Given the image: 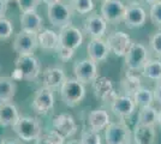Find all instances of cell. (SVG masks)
I'll return each instance as SVG.
<instances>
[{
  "mask_svg": "<svg viewBox=\"0 0 161 144\" xmlns=\"http://www.w3.org/2000/svg\"><path fill=\"white\" fill-rule=\"evenodd\" d=\"M41 73V64L34 55H18L14 61V71L12 78L14 81L25 79L34 81Z\"/></svg>",
  "mask_w": 161,
  "mask_h": 144,
  "instance_id": "6da1fadb",
  "label": "cell"
},
{
  "mask_svg": "<svg viewBox=\"0 0 161 144\" xmlns=\"http://www.w3.org/2000/svg\"><path fill=\"white\" fill-rule=\"evenodd\" d=\"M60 97L67 107L78 106L86 97V87L76 78H67L60 85Z\"/></svg>",
  "mask_w": 161,
  "mask_h": 144,
  "instance_id": "7a4b0ae2",
  "label": "cell"
},
{
  "mask_svg": "<svg viewBox=\"0 0 161 144\" xmlns=\"http://www.w3.org/2000/svg\"><path fill=\"white\" fill-rule=\"evenodd\" d=\"M12 129L18 138L24 142H33L42 135L40 121L33 117H19Z\"/></svg>",
  "mask_w": 161,
  "mask_h": 144,
  "instance_id": "3957f363",
  "label": "cell"
},
{
  "mask_svg": "<svg viewBox=\"0 0 161 144\" xmlns=\"http://www.w3.org/2000/svg\"><path fill=\"white\" fill-rule=\"evenodd\" d=\"M48 19L53 27L63 28L71 24L72 19V8L65 4L63 0H58L47 7Z\"/></svg>",
  "mask_w": 161,
  "mask_h": 144,
  "instance_id": "277c9868",
  "label": "cell"
},
{
  "mask_svg": "<svg viewBox=\"0 0 161 144\" xmlns=\"http://www.w3.org/2000/svg\"><path fill=\"white\" fill-rule=\"evenodd\" d=\"M105 142L106 144H131L132 131L123 121L111 123L105 129Z\"/></svg>",
  "mask_w": 161,
  "mask_h": 144,
  "instance_id": "5b68a950",
  "label": "cell"
},
{
  "mask_svg": "<svg viewBox=\"0 0 161 144\" xmlns=\"http://www.w3.org/2000/svg\"><path fill=\"white\" fill-rule=\"evenodd\" d=\"M124 58L129 71L138 72L142 70L143 65L149 60V51L144 45L140 42H132L131 47Z\"/></svg>",
  "mask_w": 161,
  "mask_h": 144,
  "instance_id": "8992f818",
  "label": "cell"
},
{
  "mask_svg": "<svg viewBox=\"0 0 161 144\" xmlns=\"http://www.w3.org/2000/svg\"><path fill=\"white\" fill-rule=\"evenodd\" d=\"M132 42L134 41L131 40L130 35L121 30H115L113 33H111L106 39V43L109 48V52L113 53L115 56H120V58L125 56Z\"/></svg>",
  "mask_w": 161,
  "mask_h": 144,
  "instance_id": "52a82bcc",
  "label": "cell"
},
{
  "mask_svg": "<svg viewBox=\"0 0 161 144\" xmlns=\"http://www.w3.org/2000/svg\"><path fill=\"white\" fill-rule=\"evenodd\" d=\"M12 47L18 55H33L39 47L37 34L20 30L14 37Z\"/></svg>",
  "mask_w": 161,
  "mask_h": 144,
  "instance_id": "ba28073f",
  "label": "cell"
},
{
  "mask_svg": "<svg viewBox=\"0 0 161 144\" xmlns=\"http://www.w3.org/2000/svg\"><path fill=\"white\" fill-rule=\"evenodd\" d=\"M147 22V12L140 3H129L125 8L123 23L129 29H140Z\"/></svg>",
  "mask_w": 161,
  "mask_h": 144,
  "instance_id": "9c48e42d",
  "label": "cell"
},
{
  "mask_svg": "<svg viewBox=\"0 0 161 144\" xmlns=\"http://www.w3.org/2000/svg\"><path fill=\"white\" fill-rule=\"evenodd\" d=\"M126 5L121 0H103L101 5V17L107 23H120L124 19Z\"/></svg>",
  "mask_w": 161,
  "mask_h": 144,
  "instance_id": "30bf717a",
  "label": "cell"
},
{
  "mask_svg": "<svg viewBox=\"0 0 161 144\" xmlns=\"http://www.w3.org/2000/svg\"><path fill=\"white\" fill-rule=\"evenodd\" d=\"M74 75L75 78L83 84L93 83L95 78L99 76L97 64L90 60L89 58L77 60L74 65Z\"/></svg>",
  "mask_w": 161,
  "mask_h": 144,
  "instance_id": "8fae6325",
  "label": "cell"
},
{
  "mask_svg": "<svg viewBox=\"0 0 161 144\" xmlns=\"http://www.w3.org/2000/svg\"><path fill=\"white\" fill-rule=\"evenodd\" d=\"M52 125H53V130L57 131L65 139L75 136L78 130L75 118L69 113H61V114L55 115L53 118Z\"/></svg>",
  "mask_w": 161,
  "mask_h": 144,
  "instance_id": "7c38bea8",
  "label": "cell"
},
{
  "mask_svg": "<svg viewBox=\"0 0 161 144\" xmlns=\"http://www.w3.org/2000/svg\"><path fill=\"white\" fill-rule=\"evenodd\" d=\"M58 36H59V46L70 48L74 51L80 48L83 43V33L72 24L61 28Z\"/></svg>",
  "mask_w": 161,
  "mask_h": 144,
  "instance_id": "4fadbf2b",
  "label": "cell"
},
{
  "mask_svg": "<svg viewBox=\"0 0 161 144\" xmlns=\"http://www.w3.org/2000/svg\"><path fill=\"white\" fill-rule=\"evenodd\" d=\"M92 84H93L95 96L97 99L102 100V101L112 102L114 99L118 96V93H117V90L114 88V84L112 82V79H109L108 77L97 76Z\"/></svg>",
  "mask_w": 161,
  "mask_h": 144,
  "instance_id": "5bb4252c",
  "label": "cell"
},
{
  "mask_svg": "<svg viewBox=\"0 0 161 144\" xmlns=\"http://www.w3.org/2000/svg\"><path fill=\"white\" fill-rule=\"evenodd\" d=\"M136 104L134 102L132 96L129 95H118L111 102V109L115 117L120 119H128L136 110Z\"/></svg>",
  "mask_w": 161,
  "mask_h": 144,
  "instance_id": "9a60e30c",
  "label": "cell"
},
{
  "mask_svg": "<svg viewBox=\"0 0 161 144\" xmlns=\"http://www.w3.org/2000/svg\"><path fill=\"white\" fill-rule=\"evenodd\" d=\"M54 106V95L53 91L48 88L42 87L36 91L34 96L31 107L39 114H47Z\"/></svg>",
  "mask_w": 161,
  "mask_h": 144,
  "instance_id": "2e32d148",
  "label": "cell"
},
{
  "mask_svg": "<svg viewBox=\"0 0 161 144\" xmlns=\"http://www.w3.org/2000/svg\"><path fill=\"white\" fill-rule=\"evenodd\" d=\"M107 24L101 14H90L84 21V31L92 39H103L107 33Z\"/></svg>",
  "mask_w": 161,
  "mask_h": 144,
  "instance_id": "e0dca14e",
  "label": "cell"
},
{
  "mask_svg": "<svg viewBox=\"0 0 161 144\" xmlns=\"http://www.w3.org/2000/svg\"><path fill=\"white\" fill-rule=\"evenodd\" d=\"M87 52L89 59L96 64L105 61L111 53L106 40L103 39H92L87 46Z\"/></svg>",
  "mask_w": 161,
  "mask_h": 144,
  "instance_id": "ac0fdd59",
  "label": "cell"
},
{
  "mask_svg": "<svg viewBox=\"0 0 161 144\" xmlns=\"http://www.w3.org/2000/svg\"><path fill=\"white\" fill-rule=\"evenodd\" d=\"M65 79H66L65 71L60 67H48L41 75L42 85L51 90L60 88V85Z\"/></svg>",
  "mask_w": 161,
  "mask_h": 144,
  "instance_id": "d6986e66",
  "label": "cell"
},
{
  "mask_svg": "<svg viewBox=\"0 0 161 144\" xmlns=\"http://www.w3.org/2000/svg\"><path fill=\"white\" fill-rule=\"evenodd\" d=\"M20 28L24 31L39 34L43 28V18L37 13V11L22 12L20 16Z\"/></svg>",
  "mask_w": 161,
  "mask_h": 144,
  "instance_id": "ffe728a7",
  "label": "cell"
},
{
  "mask_svg": "<svg viewBox=\"0 0 161 144\" xmlns=\"http://www.w3.org/2000/svg\"><path fill=\"white\" fill-rule=\"evenodd\" d=\"M156 131L155 126H146L136 124L132 130V143L134 144H155Z\"/></svg>",
  "mask_w": 161,
  "mask_h": 144,
  "instance_id": "44dd1931",
  "label": "cell"
},
{
  "mask_svg": "<svg viewBox=\"0 0 161 144\" xmlns=\"http://www.w3.org/2000/svg\"><path fill=\"white\" fill-rule=\"evenodd\" d=\"M111 124V117L107 110L105 109H95L92 110L88 115V126L89 130H93L95 132L105 130L108 125Z\"/></svg>",
  "mask_w": 161,
  "mask_h": 144,
  "instance_id": "7402d4cb",
  "label": "cell"
},
{
  "mask_svg": "<svg viewBox=\"0 0 161 144\" xmlns=\"http://www.w3.org/2000/svg\"><path fill=\"white\" fill-rule=\"evenodd\" d=\"M18 108L11 102H0V125L14 126L19 118Z\"/></svg>",
  "mask_w": 161,
  "mask_h": 144,
  "instance_id": "603a6c76",
  "label": "cell"
},
{
  "mask_svg": "<svg viewBox=\"0 0 161 144\" xmlns=\"http://www.w3.org/2000/svg\"><path fill=\"white\" fill-rule=\"evenodd\" d=\"M37 42H39V47L42 49H47V51L57 49L59 46L58 33L51 29H42L37 34Z\"/></svg>",
  "mask_w": 161,
  "mask_h": 144,
  "instance_id": "cb8c5ba5",
  "label": "cell"
},
{
  "mask_svg": "<svg viewBox=\"0 0 161 144\" xmlns=\"http://www.w3.org/2000/svg\"><path fill=\"white\" fill-rule=\"evenodd\" d=\"M17 93V83L12 77H0V102H10Z\"/></svg>",
  "mask_w": 161,
  "mask_h": 144,
  "instance_id": "d4e9b609",
  "label": "cell"
},
{
  "mask_svg": "<svg viewBox=\"0 0 161 144\" xmlns=\"http://www.w3.org/2000/svg\"><path fill=\"white\" fill-rule=\"evenodd\" d=\"M120 85H121V90L124 91L123 95L132 96L142 87L141 78L136 75V72L129 71L128 73H126V76L123 78Z\"/></svg>",
  "mask_w": 161,
  "mask_h": 144,
  "instance_id": "484cf974",
  "label": "cell"
},
{
  "mask_svg": "<svg viewBox=\"0 0 161 144\" xmlns=\"http://www.w3.org/2000/svg\"><path fill=\"white\" fill-rule=\"evenodd\" d=\"M143 77L150 81H161V60L160 59H149L141 70Z\"/></svg>",
  "mask_w": 161,
  "mask_h": 144,
  "instance_id": "4316f807",
  "label": "cell"
},
{
  "mask_svg": "<svg viewBox=\"0 0 161 144\" xmlns=\"http://www.w3.org/2000/svg\"><path fill=\"white\" fill-rule=\"evenodd\" d=\"M158 121V109L154 106L142 107L137 114V124L146 126H155Z\"/></svg>",
  "mask_w": 161,
  "mask_h": 144,
  "instance_id": "83f0119b",
  "label": "cell"
},
{
  "mask_svg": "<svg viewBox=\"0 0 161 144\" xmlns=\"http://www.w3.org/2000/svg\"><path fill=\"white\" fill-rule=\"evenodd\" d=\"M134 102L136 104V107H147V106H152L154 102V95H153V90H150L149 88H144L141 87L132 95Z\"/></svg>",
  "mask_w": 161,
  "mask_h": 144,
  "instance_id": "f1b7e54d",
  "label": "cell"
},
{
  "mask_svg": "<svg viewBox=\"0 0 161 144\" xmlns=\"http://www.w3.org/2000/svg\"><path fill=\"white\" fill-rule=\"evenodd\" d=\"M70 7L72 11L80 14H88L94 10V0H70Z\"/></svg>",
  "mask_w": 161,
  "mask_h": 144,
  "instance_id": "f546056e",
  "label": "cell"
},
{
  "mask_svg": "<svg viewBox=\"0 0 161 144\" xmlns=\"http://www.w3.org/2000/svg\"><path fill=\"white\" fill-rule=\"evenodd\" d=\"M80 144H102L100 133L89 129L84 130L80 133Z\"/></svg>",
  "mask_w": 161,
  "mask_h": 144,
  "instance_id": "4dcf8cb0",
  "label": "cell"
},
{
  "mask_svg": "<svg viewBox=\"0 0 161 144\" xmlns=\"http://www.w3.org/2000/svg\"><path fill=\"white\" fill-rule=\"evenodd\" d=\"M149 17H150V21L155 27L161 28V0L155 1L150 5Z\"/></svg>",
  "mask_w": 161,
  "mask_h": 144,
  "instance_id": "1f68e13d",
  "label": "cell"
},
{
  "mask_svg": "<svg viewBox=\"0 0 161 144\" xmlns=\"http://www.w3.org/2000/svg\"><path fill=\"white\" fill-rule=\"evenodd\" d=\"M14 33V25L12 23L6 19L5 17L0 18V40H7L11 37Z\"/></svg>",
  "mask_w": 161,
  "mask_h": 144,
  "instance_id": "d6a6232c",
  "label": "cell"
},
{
  "mask_svg": "<svg viewBox=\"0 0 161 144\" xmlns=\"http://www.w3.org/2000/svg\"><path fill=\"white\" fill-rule=\"evenodd\" d=\"M149 47L158 58H161V30L156 31L149 40Z\"/></svg>",
  "mask_w": 161,
  "mask_h": 144,
  "instance_id": "836d02e7",
  "label": "cell"
},
{
  "mask_svg": "<svg viewBox=\"0 0 161 144\" xmlns=\"http://www.w3.org/2000/svg\"><path fill=\"white\" fill-rule=\"evenodd\" d=\"M16 3L22 12H28L35 11L40 4V0H16Z\"/></svg>",
  "mask_w": 161,
  "mask_h": 144,
  "instance_id": "e575fe53",
  "label": "cell"
},
{
  "mask_svg": "<svg viewBox=\"0 0 161 144\" xmlns=\"http://www.w3.org/2000/svg\"><path fill=\"white\" fill-rule=\"evenodd\" d=\"M57 53H58V56L61 61H69L72 56L75 55V51L74 49H70V48L63 47V46H58V48L55 49Z\"/></svg>",
  "mask_w": 161,
  "mask_h": 144,
  "instance_id": "d590c367",
  "label": "cell"
},
{
  "mask_svg": "<svg viewBox=\"0 0 161 144\" xmlns=\"http://www.w3.org/2000/svg\"><path fill=\"white\" fill-rule=\"evenodd\" d=\"M153 95H154V101L161 104V81L155 84L154 89H153Z\"/></svg>",
  "mask_w": 161,
  "mask_h": 144,
  "instance_id": "8d00e7d4",
  "label": "cell"
},
{
  "mask_svg": "<svg viewBox=\"0 0 161 144\" xmlns=\"http://www.w3.org/2000/svg\"><path fill=\"white\" fill-rule=\"evenodd\" d=\"M7 1L6 0H0V18H3L6 13Z\"/></svg>",
  "mask_w": 161,
  "mask_h": 144,
  "instance_id": "74e56055",
  "label": "cell"
},
{
  "mask_svg": "<svg viewBox=\"0 0 161 144\" xmlns=\"http://www.w3.org/2000/svg\"><path fill=\"white\" fill-rule=\"evenodd\" d=\"M35 144H51V143L48 142V139L46 138L45 135H41L37 139H35Z\"/></svg>",
  "mask_w": 161,
  "mask_h": 144,
  "instance_id": "f35d334b",
  "label": "cell"
},
{
  "mask_svg": "<svg viewBox=\"0 0 161 144\" xmlns=\"http://www.w3.org/2000/svg\"><path fill=\"white\" fill-rule=\"evenodd\" d=\"M0 144H19V143L14 141V139H3Z\"/></svg>",
  "mask_w": 161,
  "mask_h": 144,
  "instance_id": "ab89813d",
  "label": "cell"
},
{
  "mask_svg": "<svg viewBox=\"0 0 161 144\" xmlns=\"http://www.w3.org/2000/svg\"><path fill=\"white\" fill-rule=\"evenodd\" d=\"M156 124L159 125V127L161 129V108L158 110V121H156Z\"/></svg>",
  "mask_w": 161,
  "mask_h": 144,
  "instance_id": "60d3db41",
  "label": "cell"
},
{
  "mask_svg": "<svg viewBox=\"0 0 161 144\" xmlns=\"http://www.w3.org/2000/svg\"><path fill=\"white\" fill-rule=\"evenodd\" d=\"M55 1H58V0H40V3H43V4H46V5H51V4H53Z\"/></svg>",
  "mask_w": 161,
  "mask_h": 144,
  "instance_id": "b9f144b4",
  "label": "cell"
},
{
  "mask_svg": "<svg viewBox=\"0 0 161 144\" xmlns=\"http://www.w3.org/2000/svg\"><path fill=\"white\" fill-rule=\"evenodd\" d=\"M64 144H80V141H75V139H71V141H69L66 143Z\"/></svg>",
  "mask_w": 161,
  "mask_h": 144,
  "instance_id": "7bdbcfd3",
  "label": "cell"
},
{
  "mask_svg": "<svg viewBox=\"0 0 161 144\" xmlns=\"http://www.w3.org/2000/svg\"><path fill=\"white\" fill-rule=\"evenodd\" d=\"M144 1H147L148 4H150V5H152L153 3H155V1H159V0H144Z\"/></svg>",
  "mask_w": 161,
  "mask_h": 144,
  "instance_id": "ee69618b",
  "label": "cell"
},
{
  "mask_svg": "<svg viewBox=\"0 0 161 144\" xmlns=\"http://www.w3.org/2000/svg\"><path fill=\"white\" fill-rule=\"evenodd\" d=\"M141 1L142 0H130L129 3H140V4H141Z\"/></svg>",
  "mask_w": 161,
  "mask_h": 144,
  "instance_id": "f6af8a7d",
  "label": "cell"
},
{
  "mask_svg": "<svg viewBox=\"0 0 161 144\" xmlns=\"http://www.w3.org/2000/svg\"><path fill=\"white\" fill-rule=\"evenodd\" d=\"M7 3H12V1H16V0H6Z\"/></svg>",
  "mask_w": 161,
  "mask_h": 144,
  "instance_id": "bcb514c9",
  "label": "cell"
},
{
  "mask_svg": "<svg viewBox=\"0 0 161 144\" xmlns=\"http://www.w3.org/2000/svg\"><path fill=\"white\" fill-rule=\"evenodd\" d=\"M102 1H103V0H102Z\"/></svg>",
  "mask_w": 161,
  "mask_h": 144,
  "instance_id": "7dc6e473",
  "label": "cell"
}]
</instances>
